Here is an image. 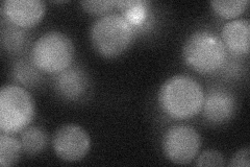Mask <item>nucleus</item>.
Segmentation results:
<instances>
[{
	"instance_id": "nucleus-6",
	"label": "nucleus",
	"mask_w": 250,
	"mask_h": 167,
	"mask_svg": "<svg viewBox=\"0 0 250 167\" xmlns=\"http://www.w3.org/2000/svg\"><path fill=\"white\" fill-rule=\"evenodd\" d=\"M162 146L164 154L172 163L189 164L198 155L201 138L192 126L174 125L164 134Z\"/></svg>"
},
{
	"instance_id": "nucleus-10",
	"label": "nucleus",
	"mask_w": 250,
	"mask_h": 167,
	"mask_svg": "<svg viewBox=\"0 0 250 167\" xmlns=\"http://www.w3.org/2000/svg\"><path fill=\"white\" fill-rule=\"evenodd\" d=\"M54 86L62 97L77 100L87 91L88 78L80 68H67L58 73Z\"/></svg>"
},
{
	"instance_id": "nucleus-12",
	"label": "nucleus",
	"mask_w": 250,
	"mask_h": 167,
	"mask_svg": "<svg viewBox=\"0 0 250 167\" xmlns=\"http://www.w3.org/2000/svg\"><path fill=\"white\" fill-rule=\"evenodd\" d=\"M20 142L23 152L33 156L43 152L48 142V138H47V134L41 128L29 126L22 131Z\"/></svg>"
},
{
	"instance_id": "nucleus-4",
	"label": "nucleus",
	"mask_w": 250,
	"mask_h": 167,
	"mask_svg": "<svg viewBox=\"0 0 250 167\" xmlns=\"http://www.w3.org/2000/svg\"><path fill=\"white\" fill-rule=\"evenodd\" d=\"M74 58V46L61 31H49L39 38L31 49L30 59L37 69L46 73H60L69 68Z\"/></svg>"
},
{
	"instance_id": "nucleus-18",
	"label": "nucleus",
	"mask_w": 250,
	"mask_h": 167,
	"mask_svg": "<svg viewBox=\"0 0 250 167\" xmlns=\"http://www.w3.org/2000/svg\"><path fill=\"white\" fill-rule=\"evenodd\" d=\"M81 5L85 12L90 14L104 16L117 6V1L115 0H88V1H81Z\"/></svg>"
},
{
	"instance_id": "nucleus-20",
	"label": "nucleus",
	"mask_w": 250,
	"mask_h": 167,
	"mask_svg": "<svg viewBox=\"0 0 250 167\" xmlns=\"http://www.w3.org/2000/svg\"><path fill=\"white\" fill-rule=\"evenodd\" d=\"M249 148L245 147L240 149L234 154L229 162L230 167H249Z\"/></svg>"
},
{
	"instance_id": "nucleus-8",
	"label": "nucleus",
	"mask_w": 250,
	"mask_h": 167,
	"mask_svg": "<svg viewBox=\"0 0 250 167\" xmlns=\"http://www.w3.org/2000/svg\"><path fill=\"white\" fill-rule=\"evenodd\" d=\"M5 19L21 28H30L40 22L46 12L42 0H5L1 4Z\"/></svg>"
},
{
	"instance_id": "nucleus-19",
	"label": "nucleus",
	"mask_w": 250,
	"mask_h": 167,
	"mask_svg": "<svg viewBox=\"0 0 250 167\" xmlns=\"http://www.w3.org/2000/svg\"><path fill=\"white\" fill-rule=\"evenodd\" d=\"M196 166H217L223 167L225 165L223 155L215 149H208L201 153L195 162Z\"/></svg>"
},
{
	"instance_id": "nucleus-11",
	"label": "nucleus",
	"mask_w": 250,
	"mask_h": 167,
	"mask_svg": "<svg viewBox=\"0 0 250 167\" xmlns=\"http://www.w3.org/2000/svg\"><path fill=\"white\" fill-rule=\"evenodd\" d=\"M250 23L248 19L232 20L223 26L221 36L225 47L234 54L243 55L249 52Z\"/></svg>"
},
{
	"instance_id": "nucleus-13",
	"label": "nucleus",
	"mask_w": 250,
	"mask_h": 167,
	"mask_svg": "<svg viewBox=\"0 0 250 167\" xmlns=\"http://www.w3.org/2000/svg\"><path fill=\"white\" fill-rule=\"evenodd\" d=\"M147 4L143 0H121L117 1V7L122 11V16L135 27L143 25L147 19Z\"/></svg>"
},
{
	"instance_id": "nucleus-17",
	"label": "nucleus",
	"mask_w": 250,
	"mask_h": 167,
	"mask_svg": "<svg viewBox=\"0 0 250 167\" xmlns=\"http://www.w3.org/2000/svg\"><path fill=\"white\" fill-rule=\"evenodd\" d=\"M35 65H30L26 62L20 61L14 67V77L17 82L24 86H34L39 81V73L34 68Z\"/></svg>"
},
{
	"instance_id": "nucleus-15",
	"label": "nucleus",
	"mask_w": 250,
	"mask_h": 167,
	"mask_svg": "<svg viewBox=\"0 0 250 167\" xmlns=\"http://www.w3.org/2000/svg\"><path fill=\"white\" fill-rule=\"evenodd\" d=\"M248 4V0H214V1H210L213 10L225 19L236 18L243 14Z\"/></svg>"
},
{
	"instance_id": "nucleus-14",
	"label": "nucleus",
	"mask_w": 250,
	"mask_h": 167,
	"mask_svg": "<svg viewBox=\"0 0 250 167\" xmlns=\"http://www.w3.org/2000/svg\"><path fill=\"white\" fill-rule=\"evenodd\" d=\"M21 142L11 136V134H0V165L2 167L13 166L20 160L22 153Z\"/></svg>"
},
{
	"instance_id": "nucleus-5",
	"label": "nucleus",
	"mask_w": 250,
	"mask_h": 167,
	"mask_svg": "<svg viewBox=\"0 0 250 167\" xmlns=\"http://www.w3.org/2000/svg\"><path fill=\"white\" fill-rule=\"evenodd\" d=\"M36 113L35 101L20 86L6 85L0 90V130L15 134L26 129Z\"/></svg>"
},
{
	"instance_id": "nucleus-7",
	"label": "nucleus",
	"mask_w": 250,
	"mask_h": 167,
	"mask_svg": "<svg viewBox=\"0 0 250 167\" xmlns=\"http://www.w3.org/2000/svg\"><path fill=\"white\" fill-rule=\"evenodd\" d=\"M52 147L56 155L67 162L81 161L89 153L91 139L81 125L69 123L54 133Z\"/></svg>"
},
{
	"instance_id": "nucleus-2",
	"label": "nucleus",
	"mask_w": 250,
	"mask_h": 167,
	"mask_svg": "<svg viewBox=\"0 0 250 167\" xmlns=\"http://www.w3.org/2000/svg\"><path fill=\"white\" fill-rule=\"evenodd\" d=\"M94 48L104 58H116L128 49L135 38V28L121 14L101 16L90 31Z\"/></svg>"
},
{
	"instance_id": "nucleus-16",
	"label": "nucleus",
	"mask_w": 250,
	"mask_h": 167,
	"mask_svg": "<svg viewBox=\"0 0 250 167\" xmlns=\"http://www.w3.org/2000/svg\"><path fill=\"white\" fill-rule=\"evenodd\" d=\"M10 23V22H9ZM26 41V35L21 27L16 26L10 23L9 26L2 27L1 42L3 48L10 52H18L24 46Z\"/></svg>"
},
{
	"instance_id": "nucleus-9",
	"label": "nucleus",
	"mask_w": 250,
	"mask_h": 167,
	"mask_svg": "<svg viewBox=\"0 0 250 167\" xmlns=\"http://www.w3.org/2000/svg\"><path fill=\"white\" fill-rule=\"evenodd\" d=\"M236 109V98L230 92L222 89L210 90L203 99V116L214 124L228 122L233 117Z\"/></svg>"
},
{
	"instance_id": "nucleus-1",
	"label": "nucleus",
	"mask_w": 250,
	"mask_h": 167,
	"mask_svg": "<svg viewBox=\"0 0 250 167\" xmlns=\"http://www.w3.org/2000/svg\"><path fill=\"white\" fill-rule=\"evenodd\" d=\"M205 92L200 84L187 75H175L164 83L159 102L164 113L176 120H187L202 110Z\"/></svg>"
},
{
	"instance_id": "nucleus-3",
	"label": "nucleus",
	"mask_w": 250,
	"mask_h": 167,
	"mask_svg": "<svg viewBox=\"0 0 250 167\" xmlns=\"http://www.w3.org/2000/svg\"><path fill=\"white\" fill-rule=\"evenodd\" d=\"M184 58L199 73H212L220 69L228 58L222 40L208 30H197L186 41Z\"/></svg>"
}]
</instances>
